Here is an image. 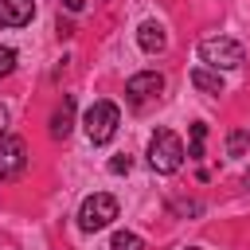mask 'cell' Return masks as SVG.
<instances>
[{
    "label": "cell",
    "mask_w": 250,
    "mask_h": 250,
    "mask_svg": "<svg viewBox=\"0 0 250 250\" xmlns=\"http://www.w3.org/2000/svg\"><path fill=\"white\" fill-rule=\"evenodd\" d=\"M129 168H133V156H125V152L109 160V172H113V176H121V172H129Z\"/></svg>",
    "instance_id": "9a60e30c"
},
{
    "label": "cell",
    "mask_w": 250,
    "mask_h": 250,
    "mask_svg": "<svg viewBox=\"0 0 250 250\" xmlns=\"http://www.w3.org/2000/svg\"><path fill=\"white\" fill-rule=\"evenodd\" d=\"M188 250H199V246H188Z\"/></svg>",
    "instance_id": "d6986e66"
},
{
    "label": "cell",
    "mask_w": 250,
    "mask_h": 250,
    "mask_svg": "<svg viewBox=\"0 0 250 250\" xmlns=\"http://www.w3.org/2000/svg\"><path fill=\"white\" fill-rule=\"evenodd\" d=\"M199 59L211 70H234V66L246 62V47L238 39H230V35H211V39L199 43Z\"/></svg>",
    "instance_id": "7a4b0ae2"
},
{
    "label": "cell",
    "mask_w": 250,
    "mask_h": 250,
    "mask_svg": "<svg viewBox=\"0 0 250 250\" xmlns=\"http://www.w3.org/2000/svg\"><path fill=\"white\" fill-rule=\"evenodd\" d=\"M35 16V0H0V27H23Z\"/></svg>",
    "instance_id": "52a82bcc"
},
{
    "label": "cell",
    "mask_w": 250,
    "mask_h": 250,
    "mask_svg": "<svg viewBox=\"0 0 250 250\" xmlns=\"http://www.w3.org/2000/svg\"><path fill=\"white\" fill-rule=\"evenodd\" d=\"M203 141H207V125L195 121L191 125V145H188V160H199L203 156Z\"/></svg>",
    "instance_id": "8fae6325"
},
{
    "label": "cell",
    "mask_w": 250,
    "mask_h": 250,
    "mask_svg": "<svg viewBox=\"0 0 250 250\" xmlns=\"http://www.w3.org/2000/svg\"><path fill=\"white\" fill-rule=\"evenodd\" d=\"M113 250H145V238L133 230H117L113 234Z\"/></svg>",
    "instance_id": "7c38bea8"
},
{
    "label": "cell",
    "mask_w": 250,
    "mask_h": 250,
    "mask_svg": "<svg viewBox=\"0 0 250 250\" xmlns=\"http://www.w3.org/2000/svg\"><path fill=\"white\" fill-rule=\"evenodd\" d=\"M70 129H74V98L66 94V98L59 102V109L51 113V137H55V141H66Z\"/></svg>",
    "instance_id": "ba28073f"
},
{
    "label": "cell",
    "mask_w": 250,
    "mask_h": 250,
    "mask_svg": "<svg viewBox=\"0 0 250 250\" xmlns=\"http://www.w3.org/2000/svg\"><path fill=\"white\" fill-rule=\"evenodd\" d=\"M160 90H164V74L160 70H141V74H133L125 82V98L133 105H145L148 98H160Z\"/></svg>",
    "instance_id": "5b68a950"
},
{
    "label": "cell",
    "mask_w": 250,
    "mask_h": 250,
    "mask_svg": "<svg viewBox=\"0 0 250 250\" xmlns=\"http://www.w3.org/2000/svg\"><path fill=\"white\" fill-rule=\"evenodd\" d=\"M62 8H66V12H82V8H86V0H62Z\"/></svg>",
    "instance_id": "2e32d148"
},
{
    "label": "cell",
    "mask_w": 250,
    "mask_h": 250,
    "mask_svg": "<svg viewBox=\"0 0 250 250\" xmlns=\"http://www.w3.org/2000/svg\"><path fill=\"white\" fill-rule=\"evenodd\" d=\"M191 86L203 90V94H223V78H219V70H211V66H195V70H191Z\"/></svg>",
    "instance_id": "30bf717a"
},
{
    "label": "cell",
    "mask_w": 250,
    "mask_h": 250,
    "mask_svg": "<svg viewBox=\"0 0 250 250\" xmlns=\"http://www.w3.org/2000/svg\"><path fill=\"white\" fill-rule=\"evenodd\" d=\"M184 141L172 133V129H156L152 133V141H148V164H152V172H160V176H172V172H180L184 168Z\"/></svg>",
    "instance_id": "6da1fadb"
},
{
    "label": "cell",
    "mask_w": 250,
    "mask_h": 250,
    "mask_svg": "<svg viewBox=\"0 0 250 250\" xmlns=\"http://www.w3.org/2000/svg\"><path fill=\"white\" fill-rule=\"evenodd\" d=\"M246 145H250V133H246V129H230V137H227V152H230V156H242Z\"/></svg>",
    "instance_id": "4fadbf2b"
},
{
    "label": "cell",
    "mask_w": 250,
    "mask_h": 250,
    "mask_svg": "<svg viewBox=\"0 0 250 250\" xmlns=\"http://www.w3.org/2000/svg\"><path fill=\"white\" fill-rule=\"evenodd\" d=\"M113 219H117V199H113L109 191H94V195H86L82 207H78V227H82L86 234L109 227Z\"/></svg>",
    "instance_id": "277c9868"
},
{
    "label": "cell",
    "mask_w": 250,
    "mask_h": 250,
    "mask_svg": "<svg viewBox=\"0 0 250 250\" xmlns=\"http://www.w3.org/2000/svg\"><path fill=\"white\" fill-rule=\"evenodd\" d=\"M16 70V51L12 47H0V78H8Z\"/></svg>",
    "instance_id": "5bb4252c"
},
{
    "label": "cell",
    "mask_w": 250,
    "mask_h": 250,
    "mask_svg": "<svg viewBox=\"0 0 250 250\" xmlns=\"http://www.w3.org/2000/svg\"><path fill=\"white\" fill-rule=\"evenodd\" d=\"M86 137H90V145H105V141H113V133H117V125H121V109L113 105V102H94L90 109H86Z\"/></svg>",
    "instance_id": "3957f363"
},
{
    "label": "cell",
    "mask_w": 250,
    "mask_h": 250,
    "mask_svg": "<svg viewBox=\"0 0 250 250\" xmlns=\"http://www.w3.org/2000/svg\"><path fill=\"white\" fill-rule=\"evenodd\" d=\"M4 137H8V109L0 105V141H4Z\"/></svg>",
    "instance_id": "e0dca14e"
},
{
    "label": "cell",
    "mask_w": 250,
    "mask_h": 250,
    "mask_svg": "<svg viewBox=\"0 0 250 250\" xmlns=\"http://www.w3.org/2000/svg\"><path fill=\"white\" fill-rule=\"evenodd\" d=\"M27 164V145L20 137H4L0 141V180H16Z\"/></svg>",
    "instance_id": "8992f818"
},
{
    "label": "cell",
    "mask_w": 250,
    "mask_h": 250,
    "mask_svg": "<svg viewBox=\"0 0 250 250\" xmlns=\"http://www.w3.org/2000/svg\"><path fill=\"white\" fill-rule=\"evenodd\" d=\"M246 184H250V172H246Z\"/></svg>",
    "instance_id": "ac0fdd59"
},
{
    "label": "cell",
    "mask_w": 250,
    "mask_h": 250,
    "mask_svg": "<svg viewBox=\"0 0 250 250\" xmlns=\"http://www.w3.org/2000/svg\"><path fill=\"white\" fill-rule=\"evenodd\" d=\"M137 43H141V51H145V55H160L168 39H164V27H160L156 20H145V23L137 27Z\"/></svg>",
    "instance_id": "9c48e42d"
}]
</instances>
